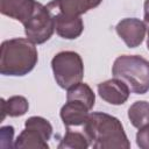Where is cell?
Instances as JSON below:
<instances>
[{"mask_svg":"<svg viewBox=\"0 0 149 149\" xmlns=\"http://www.w3.org/2000/svg\"><path fill=\"white\" fill-rule=\"evenodd\" d=\"M90 147L88 139L84 133L74 132L71 128H66L65 135L58 144V149H86Z\"/></svg>","mask_w":149,"mask_h":149,"instance_id":"cell-16","label":"cell"},{"mask_svg":"<svg viewBox=\"0 0 149 149\" xmlns=\"http://www.w3.org/2000/svg\"><path fill=\"white\" fill-rule=\"evenodd\" d=\"M115 31L128 48H136L146 37L147 26L144 21H141L140 19L126 17L119 21L115 27Z\"/></svg>","mask_w":149,"mask_h":149,"instance_id":"cell-7","label":"cell"},{"mask_svg":"<svg viewBox=\"0 0 149 149\" xmlns=\"http://www.w3.org/2000/svg\"><path fill=\"white\" fill-rule=\"evenodd\" d=\"M112 74L123 80L135 94L149 91V61L137 55H121L115 58Z\"/></svg>","mask_w":149,"mask_h":149,"instance_id":"cell-3","label":"cell"},{"mask_svg":"<svg viewBox=\"0 0 149 149\" xmlns=\"http://www.w3.org/2000/svg\"><path fill=\"white\" fill-rule=\"evenodd\" d=\"M91 109L81 101L79 100H66L65 105L62 106L59 115L61 119L64 123V126L66 128H71V127H78V126H83L88 115Z\"/></svg>","mask_w":149,"mask_h":149,"instance_id":"cell-10","label":"cell"},{"mask_svg":"<svg viewBox=\"0 0 149 149\" xmlns=\"http://www.w3.org/2000/svg\"><path fill=\"white\" fill-rule=\"evenodd\" d=\"M23 27L29 41L34 44H42L52 36L55 31V21L47 6L37 2L31 16L23 23Z\"/></svg>","mask_w":149,"mask_h":149,"instance_id":"cell-6","label":"cell"},{"mask_svg":"<svg viewBox=\"0 0 149 149\" xmlns=\"http://www.w3.org/2000/svg\"><path fill=\"white\" fill-rule=\"evenodd\" d=\"M55 21L56 33L65 40L79 37L84 30V23L80 16H68L63 14H51Z\"/></svg>","mask_w":149,"mask_h":149,"instance_id":"cell-12","label":"cell"},{"mask_svg":"<svg viewBox=\"0 0 149 149\" xmlns=\"http://www.w3.org/2000/svg\"><path fill=\"white\" fill-rule=\"evenodd\" d=\"M136 144L141 149H149V123L139 128L136 133Z\"/></svg>","mask_w":149,"mask_h":149,"instance_id":"cell-17","label":"cell"},{"mask_svg":"<svg viewBox=\"0 0 149 149\" xmlns=\"http://www.w3.org/2000/svg\"><path fill=\"white\" fill-rule=\"evenodd\" d=\"M98 93L102 100L111 105H122L128 100L130 88L123 80L114 77L98 84Z\"/></svg>","mask_w":149,"mask_h":149,"instance_id":"cell-9","label":"cell"},{"mask_svg":"<svg viewBox=\"0 0 149 149\" xmlns=\"http://www.w3.org/2000/svg\"><path fill=\"white\" fill-rule=\"evenodd\" d=\"M0 101H1L0 102L1 105V119L0 120L1 121H3L7 115L12 118L24 115L29 108L28 100L22 95H13L7 100L1 98Z\"/></svg>","mask_w":149,"mask_h":149,"instance_id":"cell-13","label":"cell"},{"mask_svg":"<svg viewBox=\"0 0 149 149\" xmlns=\"http://www.w3.org/2000/svg\"><path fill=\"white\" fill-rule=\"evenodd\" d=\"M79 100L84 102L90 109L93 108L95 102V94L86 83H78L68 88L66 100Z\"/></svg>","mask_w":149,"mask_h":149,"instance_id":"cell-14","label":"cell"},{"mask_svg":"<svg viewBox=\"0 0 149 149\" xmlns=\"http://www.w3.org/2000/svg\"><path fill=\"white\" fill-rule=\"evenodd\" d=\"M36 3L35 0H0V12L23 24L31 16Z\"/></svg>","mask_w":149,"mask_h":149,"instance_id":"cell-11","label":"cell"},{"mask_svg":"<svg viewBox=\"0 0 149 149\" xmlns=\"http://www.w3.org/2000/svg\"><path fill=\"white\" fill-rule=\"evenodd\" d=\"M128 119L135 128H141L149 123V102L144 100L135 101L128 108Z\"/></svg>","mask_w":149,"mask_h":149,"instance_id":"cell-15","label":"cell"},{"mask_svg":"<svg viewBox=\"0 0 149 149\" xmlns=\"http://www.w3.org/2000/svg\"><path fill=\"white\" fill-rule=\"evenodd\" d=\"M102 0H52L47 5L51 14L68 16H80L81 14L98 7Z\"/></svg>","mask_w":149,"mask_h":149,"instance_id":"cell-8","label":"cell"},{"mask_svg":"<svg viewBox=\"0 0 149 149\" xmlns=\"http://www.w3.org/2000/svg\"><path fill=\"white\" fill-rule=\"evenodd\" d=\"M83 130L94 149H129L130 142L121 121L104 112L90 113Z\"/></svg>","mask_w":149,"mask_h":149,"instance_id":"cell-1","label":"cell"},{"mask_svg":"<svg viewBox=\"0 0 149 149\" xmlns=\"http://www.w3.org/2000/svg\"><path fill=\"white\" fill-rule=\"evenodd\" d=\"M14 136V128L12 126H3L0 129V137H1V147H14L12 143Z\"/></svg>","mask_w":149,"mask_h":149,"instance_id":"cell-18","label":"cell"},{"mask_svg":"<svg viewBox=\"0 0 149 149\" xmlns=\"http://www.w3.org/2000/svg\"><path fill=\"white\" fill-rule=\"evenodd\" d=\"M51 69L56 83L64 90L78 84L84 77V64L79 54L61 51L51 59Z\"/></svg>","mask_w":149,"mask_h":149,"instance_id":"cell-4","label":"cell"},{"mask_svg":"<svg viewBox=\"0 0 149 149\" xmlns=\"http://www.w3.org/2000/svg\"><path fill=\"white\" fill-rule=\"evenodd\" d=\"M144 23L147 26V48L149 50V0L144 1Z\"/></svg>","mask_w":149,"mask_h":149,"instance_id":"cell-19","label":"cell"},{"mask_svg":"<svg viewBox=\"0 0 149 149\" xmlns=\"http://www.w3.org/2000/svg\"><path fill=\"white\" fill-rule=\"evenodd\" d=\"M52 135L51 123L42 116H30L24 122V129L15 140V148L48 149V140Z\"/></svg>","mask_w":149,"mask_h":149,"instance_id":"cell-5","label":"cell"},{"mask_svg":"<svg viewBox=\"0 0 149 149\" xmlns=\"http://www.w3.org/2000/svg\"><path fill=\"white\" fill-rule=\"evenodd\" d=\"M38 54L28 38H12L1 43L0 72L3 76L21 77L28 74L37 64Z\"/></svg>","mask_w":149,"mask_h":149,"instance_id":"cell-2","label":"cell"}]
</instances>
